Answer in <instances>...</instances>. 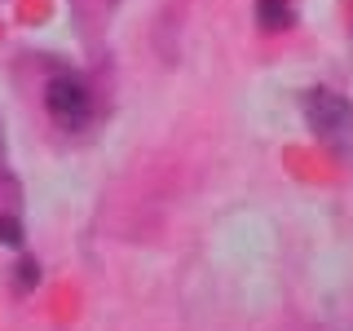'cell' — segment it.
<instances>
[{
	"instance_id": "6da1fadb",
	"label": "cell",
	"mask_w": 353,
	"mask_h": 331,
	"mask_svg": "<svg viewBox=\"0 0 353 331\" xmlns=\"http://www.w3.org/2000/svg\"><path fill=\"white\" fill-rule=\"evenodd\" d=\"M301 110L314 128V137L323 141L331 154H353V102L331 88H309L301 97Z\"/></svg>"
},
{
	"instance_id": "3957f363",
	"label": "cell",
	"mask_w": 353,
	"mask_h": 331,
	"mask_svg": "<svg viewBox=\"0 0 353 331\" xmlns=\"http://www.w3.org/2000/svg\"><path fill=\"white\" fill-rule=\"evenodd\" d=\"M296 22L292 0H256V27L261 31H287Z\"/></svg>"
},
{
	"instance_id": "7a4b0ae2",
	"label": "cell",
	"mask_w": 353,
	"mask_h": 331,
	"mask_svg": "<svg viewBox=\"0 0 353 331\" xmlns=\"http://www.w3.org/2000/svg\"><path fill=\"white\" fill-rule=\"evenodd\" d=\"M44 102H49L53 119H62L66 128L88 124V110H93V97H88V88L75 75H53L49 88H44Z\"/></svg>"
}]
</instances>
